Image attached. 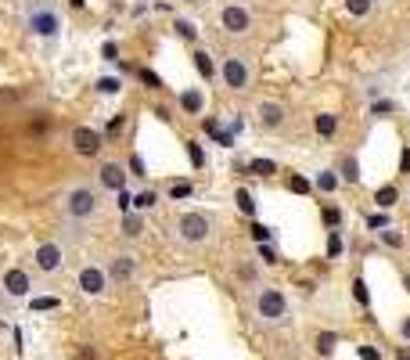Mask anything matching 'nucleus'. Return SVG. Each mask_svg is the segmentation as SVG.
<instances>
[{
	"instance_id": "nucleus-6",
	"label": "nucleus",
	"mask_w": 410,
	"mask_h": 360,
	"mask_svg": "<svg viewBox=\"0 0 410 360\" xmlns=\"http://www.w3.org/2000/svg\"><path fill=\"white\" fill-rule=\"evenodd\" d=\"M216 76L223 80L227 90L245 94L249 83H252V62H249L245 54H223V58H220V65H216Z\"/></svg>"
},
{
	"instance_id": "nucleus-35",
	"label": "nucleus",
	"mask_w": 410,
	"mask_h": 360,
	"mask_svg": "<svg viewBox=\"0 0 410 360\" xmlns=\"http://www.w3.org/2000/svg\"><path fill=\"white\" fill-rule=\"evenodd\" d=\"M367 227H374V231H382V227H389V216H382V213H374V216H367Z\"/></svg>"
},
{
	"instance_id": "nucleus-42",
	"label": "nucleus",
	"mask_w": 410,
	"mask_h": 360,
	"mask_svg": "<svg viewBox=\"0 0 410 360\" xmlns=\"http://www.w3.org/2000/svg\"><path fill=\"white\" fill-rule=\"evenodd\" d=\"M263 260H266V263H277V256H274V249H270V245H263Z\"/></svg>"
},
{
	"instance_id": "nucleus-15",
	"label": "nucleus",
	"mask_w": 410,
	"mask_h": 360,
	"mask_svg": "<svg viewBox=\"0 0 410 360\" xmlns=\"http://www.w3.org/2000/svg\"><path fill=\"white\" fill-rule=\"evenodd\" d=\"M338 169H317V176H313V188L320 191V195H331V191H338Z\"/></svg>"
},
{
	"instance_id": "nucleus-5",
	"label": "nucleus",
	"mask_w": 410,
	"mask_h": 360,
	"mask_svg": "<svg viewBox=\"0 0 410 360\" xmlns=\"http://www.w3.org/2000/svg\"><path fill=\"white\" fill-rule=\"evenodd\" d=\"M65 263H69V249L62 238H47V242H40L33 249V270L40 277H58L65 270Z\"/></svg>"
},
{
	"instance_id": "nucleus-7",
	"label": "nucleus",
	"mask_w": 410,
	"mask_h": 360,
	"mask_svg": "<svg viewBox=\"0 0 410 360\" xmlns=\"http://www.w3.org/2000/svg\"><path fill=\"white\" fill-rule=\"evenodd\" d=\"M216 18H220V29H223L227 36H249V33H252V26H256L252 8H249V4H242V0H230V4H223Z\"/></svg>"
},
{
	"instance_id": "nucleus-1",
	"label": "nucleus",
	"mask_w": 410,
	"mask_h": 360,
	"mask_svg": "<svg viewBox=\"0 0 410 360\" xmlns=\"http://www.w3.org/2000/svg\"><path fill=\"white\" fill-rule=\"evenodd\" d=\"M58 216H62L65 227H72V231L83 234L101 216V195H97V188H90V184H69L62 195H58Z\"/></svg>"
},
{
	"instance_id": "nucleus-21",
	"label": "nucleus",
	"mask_w": 410,
	"mask_h": 360,
	"mask_svg": "<svg viewBox=\"0 0 410 360\" xmlns=\"http://www.w3.org/2000/svg\"><path fill=\"white\" fill-rule=\"evenodd\" d=\"M335 346H338V332H320V335L313 339L317 356H331V353H335Z\"/></svg>"
},
{
	"instance_id": "nucleus-27",
	"label": "nucleus",
	"mask_w": 410,
	"mask_h": 360,
	"mask_svg": "<svg viewBox=\"0 0 410 360\" xmlns=\"http://www.w3.org/2000/svg\"><path fill=\"white\" fill-rule=\"evenodd\" d=\"M234 198H238V209H242L245 216H256V202H252V195H249L245 188H238V195H234Z\"/></svg>"
},
{
	"instance_id": "nucleus-32",
	"label": "nucleus",
	"mask_w": 410,
	"mask_h": 360,
	"mask_svg": "<svg viewBox=\"0 0 410 360\" xmlns=\"http://www.w3.org/2000/svg\"><path fill=\"white\" fill-rule=\"evenodd\" d=\"M357 353H360V360H382V349H378V346H360Z\"/></svg>"
},
{
	"instance_id": "nucleus-45",
	"label": "nucleus",
	"mask_w": 410,
	"mask_h": 360,
	"mask_svg": "<svg viewBox=\"0 0 410 360\" xmlns=\"http://www.w3.org/2000/svg\"><path fill=\"white\" fill-rule=\"evenodd\" d=\"M0 307H11V303H8V299H4V292H0Z\"/></svg>"
},
{
	"instance_id": "nucleus-20",
	"label": "nucleus",
	"mask_w": 410,
	"mask_h": 360,
	"mask_svg": "<svg viewBox=\"0 0 410 360\" xmlns=\"http://www.w3.org/2000/svg\"><path fill=\"white\" fill-rule=\"evenodd\" d=\"M396 202H399V188H396V184H385V188L374 191V206H378V209H392Z\"/></svg>"
},
{
	"instance_id": "nucleus-8",
	"label": "nucleus",
	"mask_w": 410,
	"mask_h": 360,
	"mask_svg": "<svg viewBox=\"0 0 410 360\" xmlns=\"http://www.w3.org/2000/svg\"><path fill=\"white\" fill-rule=\"evenodd\" d=\"M36 281L26 267H4L0 270V292H4L8 303H26V299L33 295Z\"/></svg>"
},
{
	"instance_id": "nucleus-23",
	"label": "nucleus",
	"mask_w": 410,
	"mask_h": 360,
	"mask_svg": "<svg viewBox=\"0 0 410 360\" xmlns=\"http://www.w3.org/2000/svg\"><path fill=\"white\" fill-rule=\"evenodd\" d=\"M342 253H345L342 234H338V231H328V260H342Z\"/></svg>"
},
{
	"instance_id": "nucleus-43",
	"label": "nucleus",
	"mask_w": 410,
	"mask_h": 360,
	"mask_svg": "<svg viewBox=\"0 0 410 360\" xmlns=\"http://www.w3.org/2000/svg\"><path fill=\"white\" fill-rule=\"evenodd\" d=\"M399 166H403V173H410V152H403V162H399Z\"/></svg>"
},
{
	"instance_id": "nucleus-34",
	"label": "nucleus",
	"mask_w": 410,
	"mask_h": 360,
	"mask_svg": "<svg viewBox=\"0 0 410 360\" xmlns=\"http://www.w3.org/2000/svg\"><path fill=\"white\" fill-rule=\"evenodd\" d=\"M188 152H191V162H195V166H202V162H205V155H202L198 141H191V144H188Z\"/></svg>"
},
{
	"instance_id": "nucleus-3",
	"label": "nucleus",
	"mask_w": 410,
	"mask_h": 360,
	"mask_svg": "<svg viewBox=\"0 0 410 360\" xmlns=\"http://www.w3.org/2000/svg\"><path fill=\"white\" fill-rule=\"evenodd\" d=\"M212 231H216V223H212V216L202 213V209H188V213H180L177 220H173V238H177L184 249H202V245H209V242H212Z\"/></svg>"
},
{
	"instance_id": "nucleus-19",
	"label": "nucleus",
	"mask_w": 410,
	"mask_h": 360,
	"mask_svg": "<svg viewBox=\"0 0 410 360\" xmlns=\"http://www.w3.org/2000/svg\"><path fill=\"white\" fill-rule=\"evenodd\" d=\"M195 69H198L202 80H212V76H216V65H212V54H209V51H202V47L195 51Z\"/></svg>"
},
{
	"instance_id": "nucleus-36",
	"label": "nucleus",
	"mask_w": 410,
	"mask_h": 360,
	"mask_svg": "<svg viewBox=\"0 0 410 360\" xmlns=\"http://www.w3.org/2000/svg\"><path fill=\"white\" fill-rule=\"evenodd\" d=\"M238 277H242V281H256V277H259L256 263H252V267H238Z\"/></svg>"
},
{
	"instance_id": "nucleus-13",
	"label": "nucleus",
	"mask_w": 410,
	"mask_h": 360,
	"mask_svg": "<svg viewBox=\"0 0 410 360\" xmlns=\"http://www.w3.org/2000/svg\"><path fill=\"white\" fill-rule=\"evenodd\" d=\"M256 119H259L263 130L277 134V130L288 127V105H281V101H259L256 105Z\"/></svg>"
},
{
	"instance_id": "nucleus-28",
	"label": "nucleus",
	"mask_w": 410,
	"mask_h": 360,
	"mask_svg": "<svg viewBox=\"0 0 410 360\" xmlns=\"http://www.w3.org/2000/svg\"><path fill=\"white\" fill-rule=\"evenodd\" d=\"M353 295H357V303H360V307H371V292H367V281H364V277L353 281Z\"/></svg>"
},
{
	"instance_id": "nucleus-33",
	"label": "nucleus",
	"mask_w": 410,
	"mask_h": 360,
	"mask_svg": "<svg viewBox=\"0 0 410 360\" xmlns=\"http://www.w3.org/2000/svg\"><path fill=\"white\" fill-rule=\"evenodd\" d=\"M97 90L101 94H115V90H119V80H97Z\"/></svg>"
},
{
	"instance_id": "nucleus-11",
	"label": "nucleus",
	"mask_w": 410,
	"mask_h": 360,
	"mask_svg": "<svg viewBox=\"0 0 410 360\" xmlns=\"http://www.w3.org/2000/svg\"><path fill=\"white\" fill-rule=\"evenodd\" d=\"M126 166L123 162H115V159H101L97 162V188L101 191H112V195H119L126 191Z\"/></svg>"
},
{
	"instance_id": "nucleus-30",
	"label": "nucleus",
	"mask_w": 410,
	"mask_h": 360,
	"mask_svg": "<svg viewBox=\"0 0 410 360\" xmlns=\"http://www.w3.org/2000/svg\"><path fill=\"white\" fill-rule=\"evenodd\" d=\"M288 188H291V191H296V195H310V180L296 173V176H291V180H288Z\"/></svg>"
},
{
	"instance_id": "nucleus-31",
	"label": "nucleus",
	"mask_w": 410,
	"mask_h": 360,
	"mask_svg": "<svg viewBox=\"0 0 410 360\" xmlns=\"http://www.w3.org/2000/svg\"><path fill=\"white\" fill-rule=\"evenodd\" d=\"M324 223H328L331 231H338V227H342V209H335V206H328V209H324Z\"/></svg>"
},
{
	"instance_id": "nucleus-26",
	"label": "nucleus",
	"mask_w": 410,
	"mask_h": 360,
	"mask_svg": "<svg viewBox=\"0 0 410 360\" xmlns=\"http://www.w3.org/2000/svg\"><path fill=\"white\" fill-rule=\"evenodd\" d=\"M371 8H374V0H345L349 15H371Z\"/></svg>"
},
{
	"instance_id": "nucleus-10",
	"label": "nucleus",
	"mask_w": 410,
	"mask_h": 360,
	"mask_svg": "<svg viewBox=\"0 0 410 360\" xmlns=\"http://www.w3.org/2000/svg\"><path fill=\"white\" fill-rule=\"evenodd\" d=\"M104 270H108L112 288H126V285L137 281V274H141V260H137L134 253H112V256L104 260Z\"/></svg>"
},
{
	"instance_id": "nucleus-12",
	"label": "nucleus",
	"mask_w": 410,
	"mask_h": 360,
	"mask_svg": "<svg viewBox=\"0 0 410 360\" xmlns=\"http://www.w3.org/2000/svg\"><path fill=\"white\" fill-rule=\"evenodd\" d=\"M69 144L80 159H97V152L104 148V137L94 127H72L69 130Z\"/></svg>"
},
{
	"instance_id": "nucleus-46",
	"label": "nucleus",
	"mask_w": 410,
	"mask_h": 360,
	"mask_svg": "<svg viewBox=\"0 0 410 360\" xmlns=\"http://www.w3.org/2000/svg\"><path fill=\"white\" fill-rule=\"evenodd\" d=\"M406 198H410V195H406Z\"/></svg>"
},
{
	"instance_id": "nucleus-17",
	"label": "nucleus",
	"mask_w": 410,
	"mask_h": 360,
	"mask_svg": "<svg viewBox=\"0 0 410 360\" xmlns=\"http://www.w3.org/2000/svg\"><path fill=\"white\" fill-rule=\"evenodd\" d=\"M313 130H317L320 137H335V134H338V115H335V112H320V115L313 119Z\"/></svg>"
},
{
	"instance_id": "nucleus-41",
	"label": "nucleus",
	"mask_w": 410,
	"mask_h": 360,
	"mask_svg": "<svg viewBox=\"0 0 410 360\" xmlns=\"http://www.w3.org/2000/svg\"><path fill=\"white\" fill-rule=\"evenodd\" d=\"M256 231V238H259V242H266V238H270V227H252Z\"/></svg>"
},
{
	"instance_id": "nucleus-44",
	"label": "nucleus",
	"mask_w": 410,
	"mask_h": 360,
	"mask_svg": "<svg viewBox=\"0 0 410 360\" xmlns=\"http://www.w3.org/2000/svg\"><path fill=\"white\" fill-rule=\"evenodd\" d=\"M403 339L410 342V317H406V324H403Z\"/></svg>"
},
{
	"instance_id": "nucleus-38",
	"label": "nucleus",
	"mask_w": 410,
	"mask_h": 360,
	"mask_svg": "<svg viewBox=\"0 0 410 360\" xmlns=\"http://www.w3.org/2000/svg\"><path fill=\"white\" fill-rule=\"evenodd\" d=\"M169 195H173V198H188V195H191V184H173Z\"/></svg>"
},
{
	"instance_id": "nucleus-14",
	"label": "nucleus",
	"mask_w": 410,
	"mask_h": 360,
	"mask_svg": "<svg viewBox=\"0 0 410 360\" xmlns=\"http://www.w3.org/2000/svg\"><path fill=\"white\" fill-rule=\"evenodd\" d=\"M180 108H184L188 115H202V108H205V94H202L198 87L180 90Z\"/></svg>"
},
{
	"instance_id": "nucleus-40",
	"label": "nucleus",
	"mask_w": 410,
	"mask_h": 360,
	"mask_svg": "<svg viewBox=\"0 0 410 360\" xmlns=\"http://www.w3.org/2000/svg\"><path fill=\"white\" fill-rule=\"evenodd\" d=\"M141 80H144V83H148V87H162V83H158V76H151V73H148V69H141Z\"/></svg>"
},
{
	"instance_id": "nucleus-25",
	"label": "nucleus",
	"mask_w": 410,
	"mask_h": 360,
	"mask_svg": "<svg viewBox=\"0 0 410 360\" xmlns=\"http://www.w3.org/2000/svg\"><path fill=\"white\" fill-rule=\"evenodd\" d=\"M249 169L259 173V176H274V173H277V162H270V159H252Z\"/></svg>"
},
{
	"instance_id": "nucleus-18",
	"label": "nucleus",
	"mask_w": 410,
	"mask_h": 360,
	"mask_svg": "<svg viewBox=\"0 0 410 360\" xmlns=\"http://www.w3.org/2000/svg\"><path fill=\"white\" fill-rule=\"evenodd\" d=\"M144 234V216L141 213H123V238H141Z\"/></svg>"
},
{
	"instance_id": "nucleus-4",
	"label": "nucleus",
	"mask_w": 410,
	"mask_h": 360,
	"mask_svg": "<svg viewBox=\"0 0 410 360\" xmlns=\"http://www.w3.org/2000/svg\"><path fill=\"white\" fill-rule=\"evenodd\" d=\"M252 317L263 328H277L288 324V295L277 285H259L252 295Z\"/></svg>"
},
{
	"instance_id": "nucleus-16",
	"label": "nucleus",
	"mask_w": 410,
	"mask_h": 360,
	"mask_svg": "<svg viewBox=\"0 0 410 360\" xmlns=\"http://www.w3.org/2000/svg\"><path fill=\"white\" fill-rule=\"evenodd\" d=\"M338 180H345V184H357V180H360V162H357V155H342V159H338Z\"/></svg>"
},
{
	"instance_id": "nucleus-39",
	"label": "nucleus",
	"mask_w": 410,
	"mask_h": 360,
	"mask_svg": "<svg viewBox=\"0 0 410 360\" xmlns=\"http://www.w3.org/2000/svg\"><path fill=\"white\" fill-rule=\"evenodd\" d=\"M151 206H155V195H151V191L137 198V209H151Z\"/></svg>"
},
{
	"instance_id": "nucleus-37",
	"label": "nucleus",
	"mask_w": 410,
	"mask_h": 360,
	"mask_svg": "<svg viewBox=\"0 0 410 360\" xmlns=\"http://www.w3.org/2000/svg\"><path fill=\"white\" fill-rule=\"evenodd\" d=\"M58 299H33V310H54Z\"/></svg>"
},
{
	"instance_id": "nucleus-24",
	"label": "nucleus",
	"mask_w": 410,
	"mask_h": 360,
	"mask_svg": "<svg viewBox=\"0 0 410 360\" xmlns=\"http://www.w3.org/2000/svg\"><path fill=\"white\" fill-rule=\"evenodd\" d=\"M173 29H177V36H184V40H198V29H195L191 18H177V22H173Z\"/></svg>"
},
{
	"instance_id": "nucleus-9",
	"label": "nucleus",
	"mask_w": 410,
	"mask_h": 360,
	"mask_svg": "<svg viewBox=\"0 0 410 360\" xmlns=\"http://www.w3.org/2000/svg\"><path fill=\"white\" fill-rule=\"evenodd\" d=\"M76 288H80V295H87V299H104V295L112 292V281H108L104 263H83V267L76 270Z\"/></svg>"
},
{
	"instance_id": "nucleus-29",
	"label": "nucleus",
	"mask_w": 410,
	"mask_h": 360,
	"mask_svg": "<svg viewBox=\"0 0 410 360\" xmlns=\"http://www.w3.org/2000/svg\"><path fill=\"white\" fill-rule=\"evenodd\" d=\"M76 360H101V353H97V346L80 342V346H76Z\"/></svg>"
},
{
	"instance_id": "nucleus-22",
	"label": "nucleus",
	"mask_w": 410,
	"mask_h": 360,
	"mask_svg": "<svg viewBox=\"0 0 410 360\" xmlns=\"http://www.w3.org/2000/svg\"><path fill=\"white\" fill-rule=\"evenodd\" d=\"M378 238H382V245H389V249H403V242H406L399 227H382Z\"/></svg>"
},
{
	"instance_id": "nucleus-2",
	"label": "nucleus",
	"mask_w": 410,
	"mask_h": 360,
	"mask_svg": "<svg viewBox=\"0 0 410 360\" xmlns=\"http://www.w3.org/2000/svg\"><path fill=\"white\" fill-rule=\"evenodd\" d=\"M22 22H26V33L33 40L58 43V36L65 29V8H62V0H26Z\"/></svg>"
}]
</instances>
